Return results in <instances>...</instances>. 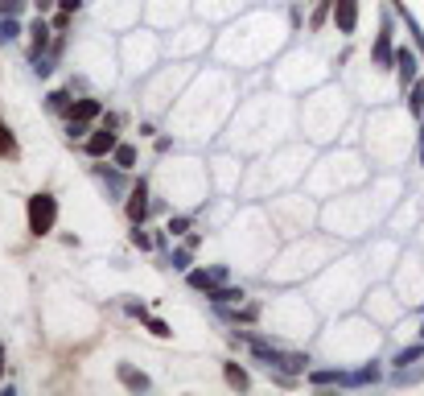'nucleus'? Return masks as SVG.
Instances as JSON below:
<instances>
[{
  "label": "nucleus",
  "instance_id": "f257e3e1",
  "mask_svg": "<svg viewBox=\"0 0 424 396\" xmlns=\"http://www.w3.org/2000/svg\"><path fill=\"white\" fill-rule=\"evenodd\" d=\"M54 223H58V202H54V194L29 198V231H33V236H50Z\"/></svg>",
  "mask_w": 424,
  "mask_h": 396
},
{
  "label": "nucleus",
  "instance_id": "f03ea898",
  "mask_svg": "<svg viewBox=\"0 0 424 396\" xmlns=\"http://www.w3.org/2000/svg\"><path fill=\"white\" fill-rule=\"evenodd\" d=\"M120 140H116V124H103V128H95L91 137H87V153L91 157H103V153H112Z\"/></svg>",
  "mask_w": 424,
  "mask_h": 396
},
{
  "label": "nucleus",
  "instance_id": "7ed1b4c3",
  "mask_svg": "<svg viewBox=\"0 0 424 396\" xmlns=\"http://www.w3.org/2000/svg\"><path fill=\"white\" fill-rule=\"evenodd\" d=\"M334 25H338V33H354V25H359V0H334Z\"/></svg>",
  "mask_w": 424,
  "mask_h": 396
},
{
  "label": "nucleus",
  "instance_id": "20e7f679",
  "mask_svg": "<svg viewBox=\"0 0 424 396\" xmlns=\"http://www.w3.org/2000/svg\"><path fill=\"white\" fill-rule=\"evenodd\" d=\"M396 75H400V91L416 83V54H412L408 46H400V50H396Z\"/></svg>",
  "mask_w": 424,
  "mask_h": 396
},
{
  "label": "nucleus",
  "instance_id": "39448f33",
  "mask_svg": "<svg viewBox=\"0 0 424 396\" xmlns=\"http://www.w3.org/2000/svg\"><path fill=\"white\" fill-rule=\"evenodd\" d=\"M144 215H149V186L140 182L132 194H128V219H132V223H144Z\"/></svg>",
  "mask_w": 424,
  "mask_h": 396
},
{
  "label": "nucleus",
  "instance_id": "423d86ee",
  "mask_svg": "<svg viewBox=\"0 0 424 396\" xmlns=\"http://www.w3.org/2000/svg\"><path fill=\"white\" fill-rule=\"evenodd\" d=\"M66 112H70V120H83V124H87V120L99 116V99H78V103H70Z\"/></svg>",
  "mask_w": 424,
  "mask_h": 396
},
{
  "label": "nucleus",
  "instance_id": "0eeeda50",
  "mask_svg": "<svg viewBox=\"0 0 424 396\" xmlns=\"http://www.w3.org/2000/svg\"><path fill=\"white\" fill-rule=\"evenodd\" d=\"M218 281H223V269H214V273H190V285L194 289H206V293H211Z\"/></svg>",
  "mask_w": 424,
  "mask_h": 396
},
{
  "label": "nucleus",
  "instance_id": "6e6552de",
  "mask_svg": "<svg viewBox=\"0 0 424 396\" xmlns=\"http://www.w3.org/2000/svg\"><path fill=\"white\" fill-rule=\"evenodd\" d=\"M375 62H379V66H396V50H391V38H379L375 41Z\"/></svg>",
  "mask_w": 424,
  "mask_h": 396
},
{
  "label": "nucleus",
  "instance_id": "1a4fd4ad",
  "mask_svg": "<svg viewBox=\"0 0 424 396\" xmlns=\"http://www.w3.org/2000/svg\"><path fill=\"white\" fill-rule=\"evenodd\" d=\"M120 380H124L132 392H144V388H149V376H144V372H132V368H120Z\"/></svg>",
  "mask_w": 424,
  "mask_h": 396
},
{
  "label": "nucleus",
  "instance_id": "9d476101",
  "mask_svg": "<svg viewBox=\"0 0 424 396\" xmlns=\"http://www.w3.org/2000/svg\"><path fill=\"white\" fill-rule=\"evenodd\" d=\"M29 33H33V54H38L41 58V50H46V41H50V29H46V21H33V29H29Z\"/></svg>",
  "mask_w": 424,
  "mask_h": 396
},
{
  "label": "nucleus",
  "instance_id": "9b49d317",
  "mask_svg": "<svg viewBox=\"0 0 424 396\" xmlns=\"http://www.w3.org/2000/svg\"><path fill=\"white\" fill-rule=\"evenodd\" d=\"M211 301L214 306H235V301H243V289H211Z\"/></svg>",
  "mask_w": 424,
  "mask_h": 396
},
{
  "label": "nucleus",
  "instance_id": "f8f14e48",
  "mask_svg": "<svg viewBox=\"0 0 424 396\" xmlns=\"http://www.w3.org/2000/svg\"><path fill=\"white\" fill-rule=\"evenodd\" d=\"M227 384H231V388H239V392H248V372H243V368H235V363H227Z\"/></svg>",
  "mask_w": 424,
  "mask_h": 396
},
{
  "label": "nucleus",
  "instance_id": "ddd939ff",
  "mask_svg": "<svg viewBox=\"0 0 424 396\" xmlns=\"http://www.w3.org/2000/svg\"><path fill=\"white\" fill-rule=\"evenodd\" d=\"M112 153H116V165H120V170H132V165H136V149H132V145H116Z\"/></svg>",
  "mask_w": 424,
  "mask_h": 396
},
{
  "label": "nucleus",
  "instance_id": "4468645a",
  "mask_svg": "<svg viewBox=\"0 0 424 396\" xmlns=\"http://www.w3.org/2000/svg\"><path fill=\"white\" fill-rule=\"evenodd\" d=\"M0 157H17V140L4 128V120H0Z\"/></svg>",
  "mask_w": 424,
  "mask_h": 396
},
{
  "label": "nucleus",
  "instance_id": "2eb2a0df",
  "mask_svg": "<svg viewBox=\"0 0 424 396\" xmlns=\"http://www.w3.org/2000/svg\"><path fill=\"white\" fill-rule=\"evenodd\" d=\"M408 112H412V116H424V87H420V83H412V95H408Z\"/></svg>",
  "mask_w": 424,
  "mask_h": 396
},
{
  "label": "nucleus",
  "instance_id": "dca6fc26",
  "mask_svg": "<svg viewBox=\"0 0 424 396\" xmlns=\"http://www.w3.org/2000/svg\"><path fill=\"white\" fill-rule=\"evenodd\" d=\"M375 380H379V368H363V372L346 376V384H375Z\"/></svg>",
  "mask_w": 424,
  "mask_h": 396
},
{
  "label": "nucleus",
  "instance_id": "f3484780",
  "mask_svg": "<svg viewBox=\"0 0 424 396\" xmlns=\"http://www.w3.org/2000/svg\"><path fill=\"white\" fill-rule=\"evenodd\" d=\"M420 355H424V347H408V351H400V355H396V368H408V363H416Z\"/></svg>",
  "mask_w": 424,
  "mask_h": 396
},
{
  "label": "nucleus",
  "instance_id": "a211bd4d",
  "mask_svg": "<svg viewBox=\"0 0 424 396\" xmlns=\"http://www.w3.org/2000/svg\"><path fill=\"white\" fill-rule=\"evenodd\" d=\"M17 33H21V29H17V21H13V17H4V21H0V41H13Z\"/></svg>",
  "mask_w": 424,
  "mask_h": 396
},
{
  "label": "nucleus",
  "instance_id": "6ab92c4d",
  "mask_svg": "<svg viewBox=\"0 0 424 396\" xmlns=\"http://www.w3.org/2000/svg\"><path fill=\"white\" fill-rule=\"evenodd\" d=\"M25 9V0H0V17H17Z\"/></svg>",
  "mask_w": 424,
  "mask_h": 396
},
{
  "label": "nucleus",
  "instance_id": "aec40b11",
  "mask_svg": "<svg viewBox=\"0 0 424 396\" xmlns=\"http://www.w3.org/2000/svg\"><path fill=\"white\" fill-rule=\"evenodd\" d=\"M50 108H54V112H66V108H70L66 91H54V95H50Z\"/></svg>",
  "mask_w": 424,
  "mask_h": 396
},
{
  "label": "nucleus",
  "instance_id": "412c9836",
  "mask_svg": "<svg viewBox=\"0 0 424 396\" xmlns=\"http://www.w3.org/2000/svg\"><path fill=\"white\" fill-rule=\"evenodd\" d=\"M132 244L136 248H153V239H149V231H140V223H136V231H132Z\"/></svg>",
  "mask_w": 424,
  "mask_h": 396
},
{
  "label": "nucleus",
  "instance_id": "4be33fe9",
  "mask_svg": "<svg viewBox=\"0 0 424 396\" xmlns=\"http://www.w3.org/2000/svg\"><path fill=\"white\" fill-rule=\"evenodd\" d=\"M149 330H153L157 338H165V335H169V326H165V322H161V318H149Z\"/></svg>",
  "mask_w": 424,
  "mask_h": 396
},
{
  "label": "nucleus",
  "instance_id": "5701e85b",
  "mask_svg": "<svg viewBox=\"0 0 424 396\" xmlns=\"http://www.w3.org/2000/svg\"><path fill=\"white\" fill-rule=\"evenodd\" d=\"M334 380H342L338 372H313V384H334Z\"/></svg>",
  "mask_w": 424,
  "mask_h": 396
},
{
  "label": "nucleus",
  "instance_id": "b1692460",
  "mask_svg": "<svg viewBox=\"0 0 424 396\" xmlns=\"http://www.w3.org/2000/svg\"><path fill=\"white\" fill-rule=\"evenodd\" d=\"M186 227H190V219H169V231H174V236H181Z\"/></svg>",
  "mask_w": 424,
  "mask_h": 396
},
{
  "label": "nucleus",
  "instance_id": "393cba45",
  "mask_svg": "<svg viewBox=\"0 0 424 396\" xmlns=\"http://www.w3.org/2000/svg\"><path fill=\"white\" fill-rule=\"evenodd\" d=\"M66 132H70V140H75V137H83V132H87V124H83V120H70V128H66Z\"/></svg>",
  "mask_w": 424,
  "mask_h": 396
},
{
  "label": "nucleus",
  "instance_id": "a878e982",
  "mask_svg": "<svg viewBox=\"0 0 424 396\" xmlns=\"http://www.w3.org/2000/svg\"><path fill=\"white\" fill-rule=\"evenodd\" d=\"M62 4V13H78V4H83V0H58Z\"/></svg>",
  "mask_w": 424,
  "mask_h": 396
},
{
  "label": "nucleus",
  "instance_id": "bb28decb",
  "mask_svg": "<svg viewBox=\"0 0 424 396\" xmlns=\"http://www.w3.org/2000/svg\"><path fill=\"white\" fill-rule=\"evenodd\" d=\"M33 4H38V13H46V9H50V4H54V0H33Z\"/></svg>",
  "mask_w": 424,
  "mask_h": 396
},
{
  "label": "nucleus",
  "instance_id": "cd10ccee",
  "mask_svg": "<svg viewBox=\"0 0 424 396\" xmlns=\"http://www.w3.org/2000/svg\"><path fill=\"white\" fill-rule=\"evenodd\" d=\"M0 363H4V347H0Z\"/></svg>",
  "mask_w": 424,
  "mask_h": 396
}]
</instances>
